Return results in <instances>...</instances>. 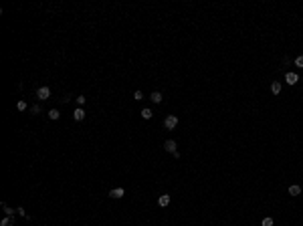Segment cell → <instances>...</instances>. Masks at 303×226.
Listing matches in <instances>:
<instances>
[{"label":"cell","mask_w":303,"mask_h":226,"mask_svg":"<svg viewBox=\"0 0 303 226\" xmlns=\"http://www.w3.org/2000/svg\"><path fill=\"white\" fill-rule=\"evenodd\" d=\"M176 125H178V117H176V115H168L166 119H164V127H166L168 131H172Z\"/></svg>","instance_id":"obj_1"},{"label":"cell","mask_w":303,"mask_h":226,"mask_svg":"<svg viewBox=\"0 0 303 226\" xmlns=\"http://www.w3.org/2000/svg\"><path fill=\"white\" fill-rule=\"evenodd\" d=\"M37 97L43 99V101H47L49 97H51V89H49V87H39V89H37Z\"/></svg>","instance_id":"obj_2"},{"label":"cell","mask_w":303,"mask_h":226,"mask_svg":"<svg viewBox=\"0 0 303 226\" xmlns=\"http://www.w3.org/2000/svg\"><path fill=\"white\" fill-rule=\"evenodd\" d=\"M125 190L123 188H113V190H109V198H113V200H119V198H123Z\"/></svg>","instance_id":"obj_3"},{"label":"cell","mask_w":303,"mask_h":226,"mask_svg":"<svg viewBox=\"0 0 303 226\" xmlns=\"http://www.w3.org/2000/svg\"><path fill=\"white\" fill-rule=\"evenodd\" d=\"M73 119H75V121H83V119H85V109L77 107V109L73 111Z\"/></svg>","instance_id":"obj_4"},{"label":"cell","mask_w":303,"mask_h":226,"mask_svg":"<svg viewBox=\"0 0 303 226\" xmlns=\"http://www.w3.org/2000/svg\"><path fill=\"white\" fill-rule=\"evenodd\" d=\"M285 81H287V85H295V83L299 81L297 73H287V75H285Z\"/></svg>","instance_id":"obj_5"},{"label":"cell","mask_w":303,"mask_h":226,"mask_svg":"<svg viewBox=\"0 0 303 226\" xmlns=\"http://www.w3.org/2000/svg\"><path fill=\"white\" fill-rule=\"evenodd\" d=\"M164 149H166V151H170V154H176V141H174V140H168L166 144H164Z\"/></svg>","instance_id":"obj_6"},{"label":"cell","mask_w":303,"mask_h":226,"mask_svg":"<svg viewBox=\"0 0 303 226\" xmlns=\"http://www.w3.org/2000/svg\"><path fill=\"white\" fill-rule=\"evenodd\" d=\"M150 99H152V103H156V105H158V103H162L164 97H162V93H160V91H154L152 95H150Z\"/></svg>","instance_id":"obj_7"},{"label":"cell","mask_w":303,"mask_h":226,"mask_svg":"<svg viewBox=\"0 0 303 226\" xmlns=\"http://www.w3.org/2000/svg\"><path fill=\"white\" fill-rule=\"evenodd\" d=\"M158 204H160L162 208H166V206L170 204V196H168V194H162V196L158 198Z\"/></svg>","instance_id":"obj_8"},{"label":"cell","mask_w":303,"mask_h":226,"mask_svg":"<svg viewBox=\"0 0 303 226\" xmlns=\"http://www.w3.org/2000/svg\"><path fill=\"white\" fill-rule=\"evenodd\" d=\"M271 91H273V95H279V93H281V83L279 81L271 83Z\"/></svg>","instance_id":"obj_9"},{"label":"cell","mask_w":303,"mask_h":226,"mask_svg":"<svg viewBox=\"0 0 303 226\" xmlns=\"http://www.w3.org/2000/svg\"><path fill=\"white\" fill-rule=\"evenodd\" d=\"M152 115H154V111L150 109V107H146V109H142V117H144V119H152Z\"/></svg>","instance_id":"obj_10"},{"label":"cell","mask_w":303,"mask_h":226,"mask_svg":"<svg viewBox=\"0 0 303 226\" xmlns=\"http://www.w3.org/2000/svg\"><path fill=\"white\" fill-rule=\"evenodd\" d=\"M289 194H291V196H299V194H301V186H297V184L291 186L289 188Z\"/></svg>","instance_id":"obj_11"},{"label":"cell","mask_w":303,"mask_h":226,"mask_svg":"<svg viewBox=\"0 0 303 226\" xmlns=\"http://www.w3.org/2000/svg\"><path fill=\"white\" fill-rule=\"evenodd\" d=\"M14 222H12V216H6V218H2V222H0V226H12Z\"/></svg>","instance_id":"obj_12"},{"label":"cell","mask_w":303,"mask_h":226,"mask_svg":"<svg viewBox=\"0 0 303 226\" xmlns=\"http://www.w3.org/2000/svg\"><path fill=\"white\" fill-rule=\"evenodd\" d=\"M49 117H51V119H59L61 113H59V109H51V111H49Z\"/></svg>","instance_id":"obj_13"},{"label":"cell","mask_w":303,"mask_h":226,"mask_svg":"<svg viewBox=\"0 0 303 226\" xmlns=\"http://www.w3.org/2000/svg\"><path fill=\"white\" fill-rule=\"evenodd\" d=\"M2 208H4L6 216H14V212H16V210H12V208H8V206H6V204H2Z\"/></svg>","instance_id":"obj_14"},{"label":"cell","mask_w":303,"mask_h":226,"mask_svg":"<svg viewBox=\"0 0 303 226\" xmlns=\"http://www.w3.org/2000/svg\"><path fill=\"white\" fill-rule=\"evenodd\" d=\"M39 113H41V107L39 105H33V107H30V115H39Z\"/></svg>","instance_id":"obj_15"},{"label":"cell","mask_w":303,"mask_h":226,"mask_svg":"<svg viewBox=\"0 0 303 226\" xmlns=\"http://www.w3.org/2000/svg\"><path fill=\"white\" fill-rule=\"evenodd\" d=\"M16 109H18V111H24V109H26V101H18V103H16Z\"/></svg>","instance_id":"obj_16"},{"label":"cell","mask_w":303,"mask_h":226,"mask_svg":"<svg viewBox=\"0 0 303 226\" xmlns=\"http://www.w3.org/2000/svg\"><path fill=\"white\" fill-rule=\"evenodd\" d=\"M295 67L303 69V57H297V59H295Z\"/></svg>","instance_id":"obj_17"},{"label":"cell","mask_w":303,"mask_h":226,"mask_svg":"<svg viewBox=\"0 0 303 226\" xmlns=\"http://www.w3.org/2000/svg\"><path fill=\"white\" fill-rule=\"evenodd\" d=\"M134 99L142 101V99H144V93H142V91H135V93H134Z\"/></svg>","instance_id":"obj_18"},{"label":"cell","mask_w":303,"mask_h":226,"mask_svg":"<svg viewBox=\"0 0 303 226\" xmlns=\"http://www.w3.org/2000/svg\"><path fill=\"white\" fill-rule=\"evenodd\" d=\"M16 212H18L20 216H24V218H26V220H29V214H26V212H24V208H16Z\"/></svg>","instance_id":"obj_19"},{"label":"cell","mask_w":303,"mask_h":226,"mask_svg":"<svg viewBox=\"0 0 303 226\" xmlns=\"http://www.w3.org/2000/svg\"><path fill=\"white\" fill-rule=\"evenodd\" d=\"M263 226H273V218H265V220H263Z\"/></svg>","instance_id":"obj_20"},{"label":"cell","mask_w":303,"mask_h":226,"mask_svg":"<svg viewBox=\"0 0 303 226\" xmlns=\"http://www.w3.org/2000/svg\"><path fill=\"white\" fill-rule=\"evenodd\" d=\"M85 99H87V97H83V95H79V97H77V103H79V105H83V103H85Z\"/></svg>","instance_id":"obj_21"}]
</instances>
